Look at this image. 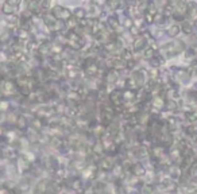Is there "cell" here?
I'll list each match as a JSON object with an SVG mask.
<instances>
[{
  "mask_svg": "<svg viewBox=\"0 0 197 194\" xmlns=\"http://www.w3.org/2000/svg\"><path fill=\"white\" fill-rule=\"evenodd\" d=\"M65 43L72 50H81L85 46V40L83 35L74 30H68V33L65 34Z\"/></svg>",
  "mask_w": 197,
  "mask_h": 194,
  "instance_id": "6da1fadb",
  "label": "cell"
},
{
  "mask_svg": "<svg viewBox=\"0 0 197 194\" xmlns=\"http://www.w3.org/2000/svg\"><path fill=\"white\" fill-rule=\"evenodd\" d=\"M146 71L145 70H138V71H134L131 74V77L127 78L126 81V85L132 89V91H138V89H141L143 85H145V74Z\"/></svg>",
  "mask_w": 197,
  "mask_h": 194,
  "instance_id": "7a4b0ae2",
  "label": "cell"
},
{
  "mask_svg": "<svg viewBox=\"0 0 197 194\" xmlns=\"http://www.w3.org/2000/svg\"><path fill=\"white\" fill-rule=\"evenodd\" d=\"M83 69H84V73L88 76V77H97V74L100 73V65L96 58H88V60L84 61V65H83Z\"/></svg>",
  "mask_w": 197,
  "mask_h": 194,
  "instance_id": "3957f363",
  "label": "cell"
},
{
  "mask_svg": "<svg viewBox=\"0 0 197 194\" xmlns=\"http://www.w3.org/2000/svg\"><path fill=\"white\" fill-rule=\"evenodd\" d=\"M115 108L114 105L111 104V105H108V104H104V105H101L100 108V119H101V123L105 125V127H108V125L112 123L114 119H115Z\"/></svg>",
  "mask_w": 197,
  "mask_h": 194,
  "instance_id": "277c9868",
  "label": "cell"
},
{
  "mask_svg": "<svg viewBox=\"0 0 197 194\" xmlns=\"http://www.w3.org/2000/svg\"><path fill=\"white\" fill-rule=\"evenodd\" d=\"M182 50H184L182 42H169L163 46L162 53L166 54V55H169V57H173V55H176V54H178Z\"/></svg>",
  "mask_w": 197,
  "mask_h": 194,
  "instance_id": "5b68a950",
  "label": "cell"
},
{
  "mask_svg": "<svg viewBox=\"0 0 197 194\" xmlns=\"http://www.w3.org/2000/svg\"><path fill=\"white\" fill-rule=\"evenodd\" d=\"M50 12L53 13V16H54L56 19H60V20H64V22H66V20H68L69 18L72 16V12L68 10V8L61 7V6L53 7Z\"/></svg>",
  "mask_w": 197,
  "mask_h": 194,
  "instance_id": "8992f818",
  "label": "cell"
},
{
  "mask_svg": "<svg viewBox=\"0 0 197 194\" xmlns=\"http://www.w3.org/2000/svg\"><path fill=\"white\" fill-rule=\"evenodd\" d=\"M19 4H20V0H6L2 7V11L6 15H12V13H15L18 11Z\"/></svg>",
  "mask_w": 197,
  "mask_h": 194,
  "instance_id": "52a82bcc",
  "label": "cell"
},
{
  "mask_svg": "<svg viewBox=\"0 0 197 194\" xmlns=\"http://www.w3.org/2000/svg\"><path fill=\"white\" fill-rule=\"evenodd\" d=\"M16 89H18L16 81H14V80H4L3 81V91H2L3 97L10 96V94H14L16 92Z\"/></svg>",
  "mask_w": 197,
  "mask_h": 194,
  "instance_id": "ba28073f",
  "label": "cell"
},
{
  "mask_svg": "<svg viewBox=\"0 0 197 194\" xmlns=\"http://www.w3.org/2000/svg\"><path fill=\"white\" fill-rule=\"evenodd\" d=\"M109 102L114 105V108H122L123 105V91L115 89L109 94Z\"/></svg>",
  "mask_w": 197,
  "mask_h": 194,
  "instance_id": "9c48e42d",
  "label": "cell"
},
{
  "mask_svg": "<svg viewBox=\"0 0 197 194\" xmlns=\"http://www.w3.org/2000/svg\"><path fill=\"white\" fill-rule=\"evenodd\" d=\"M83 96L78 93V91H76V89H73V91H69L68 94H66V101H68V104H70L72 107H76L78 105L80 102L83 101Z\"/></svg>",
  "mask_w": 197,
  "mask_h": 194,
  "instance_id": "30bf717a",
  "label": "cell"
},
{
  "mask_svg": "<svg viewBox=\"0 0 197 194\" xmlns=\"http://www.w3.org/2000/svg\"><path fill=\"white\" fill-rule=\"evenodd\" d=\"M97 167H98V170H100V171H105V173H108V171L112 170L114 163H112V160H111L109 156H104V158H101V159L97 160Z\"/></svg>",
  "mask_w": 197,
  "mask_h": 194,
  "instance_id": "8fae6325",
  "label": "cell"
},
{
  "mask_svg": "<svg viewBox=\"0 0 197 194\" xmlns=\"http://www.w3.org/2000/svg\"><path fill=\"white\" fill-rule=\"evenodd\" d=\"M151 105H153V108H155L157 111H162V109H165V105H166V98L163 97V94H155V96L151 98Z\"/></svg>",
  "mask_w": 197,
  "mask_h": 194,
  "instance_id": "7c38bea8",
  "label": "cell"
},
{
  "mask_svg": "<svg viewBox=\"0 0 197 194\" xmlns=\"http://www.w3.org/2000/svg\"><path fill=\"white\" fill-rule=\"evenodd\" d=\"M120 73H119V70L118 69H109L108 71H107V74H105V77H104V80H105V84L107 85H114V84H116L119 81V76Z\"/></svg>",
  "mask_w": 197,
  "mask_h": 194,
  "instance_id": "4fadbf2b",
  "label": "cell"
},
{
  "mask_svg": "<svg viewBox=\"0 0 197 194\" xmlns=\"http://www.w3.org/2000/svg\"><path fill=\"white\" fill-rule=\"evenodd\" d=\"M130 170H131V173H132V175L134 177H143V175L146 174V169H145V166H143L142 163H134L131 167H130Z\"/></svg>",
  "mask_w": 197,
  "mask_h": 194,
  "instance_id": "5bb4252c",
  "label": "cell"
},
{
  "mask_svg": "<svg viewBox=\"0 0 197 194\" xmlns=\"http://www.w3.org/2000/svg\"><path fill=\"white\" fill-rule=\"evenodd\" d=\"M146 43H147V39L143 37V35H138V37L135 38V40H134V43H132L134 51H141L142 49L146 46Z\"/></svg>",
  "mask_w": 197,
  "mask_h": 194,
  "instance_id": "9a60e30c",
  "label": "cell"
},
{
  "mask_svg": "<svg viewBox=\"0 0 197 194\" xmlns=\"http://www.w3.org/2000/svg\"><path fill=\"white\" fill-rule=\"evenodd\" d=\"M107 27L111 30V31H119L120 29V22L118 20V18L116 16H109L108 20H107Z\"/></svg>",
  "mask_w": 197,
  "mask_h": 194,
  "instance_id": "2e32d148",
  "label": "cell"
},
{
  "mask_svg": "<svg viewBox=\"0 0 197 194\" xmlns=\"http://www.w3.org/2000/svg\"><path fill=\"white\" fill-rule=\"evenodd\" d=\"M136 97V91H132V89H126V91H123V101H128L131 102L135 100Z\"/></svg>",
  "mask_w": 197,
  "mask_h": 194,
  "instance_id": "e0dca14e",
  "label": "cell"
},
{
  "mask_svg": "<svg viewBox=\"0 0 197 194\" xmlns=\"http://www.w3.org/2000/svg\"><path fill=\"white\" fill-rule=\"evenodd\" d=\"M15 127L18 129H22V131L27 128V120H26L24 116H18V119L15 121Z\"/></svg>",
  "mask_w": 197,
  "mask_h": 194,
  "instance_id": "ac0fdd59",
  "label": "cell"
},
{
  "mask_svg": "<svg viewBox=\"0 0 197 194\" xmlns=\"http://www.w3.org/2000/svg\"><path fill=\"white\" fill-rule=\"evenodd\" d=\"M69 186L73 189V190H83V183H81V179L80 178H72L70 179V183H69Z\"/></svg>",
  "mask_w": 197,
  "mask_h": 194,
  "instance_id": "d6986e66",
  "label": "cell"
},
{
  "mask_svg": "<svg viewBox=\"0 0 197 194\" xmlns=\"http://www.w3.org/2000/svg\"><path fill=\"white\" fill-rule=\"evenodd\" d=\"M181 29H182V31H184V33H185L186 35H190L192 33H193V24H190L189 20H185V19H184Z\"/></svg>",
  "mask_w": 197,
  "mask_h": 194,
  "instance_id": "ffe728a7",
  "label": "cell"
},
{
  "mask_svg": "<svg viewBox=\"0 0 197 194\" xmlns=\"http://www.w3.org/2000/svg\"><path fill=\"white\" fill-rule=\"evenodd\" d=\"M124 0H109L108 2V6L112 11H116V10H120V7L123 6Z\"/></svg>",
  "mask_w": 197,
  "mask_h": 194,
  "instance_id": "44dd1931",
  "label": "cell"
},
{
  "mask_svg": "<svg viewBox=\"0 0 197 194\" xmlns=\"http://www.w3.org/2000/svg\"><path fill=\"white\" fill-rule=\"evenodd\" d=\"M165 22H166V16L163 15V12L161 11V12H157L155 15H154V23L155 24H165Z\"/></svg>",
  "mask_w": 197,
  "mask_h": 194,
  "instance_id": "7402d4cb",
  "label": "cell"
},
{
  "mask_svg": "<svg viewBox=\"0 0 197 194\" xmlns=\"http://www.w3.org/2000/svg\"><path fill=\"white\" fill-rule=\"evenodd\" d=\"M185 117L190 123H196L197 121V109H190L185 112Z\"/></svg>",
  "mask_w": 197,
  "mask_h": 194,
  "instance_id": "603a6c76",
  "label": "cell"
},
{
  "mask_svg": "<svg viewBox=\"0 0 197 194\" xmlns=\"http://www.w3.org/2000/svg\"><path fill=\"white\" fill-rule=\"evenodd\" d=\"M73 16L77 18L78 20H83L87 18V11L84 10V8H76V10L73 11Z\"/></svg>",
  "mask_w": 197,
  "mask_h": 194,
  "instance_id": "cb8c5ba5",
  "label": "cell"
},
{
  "mask_svg": "<svg viewBox=\"0 0 197 194\" xmlns=\"http://www.w3.org/2000/svg\"><path fill=\"white\" fill-rule=\"evenodd\" d=\"M165 108H166V109H169V111H176L177 108H178V104L176 102V100H173V98H168Z\"/></svg>",
  "mask_w": 197,
  "mask_h": 194,
  "instance_id": "d4e9b609",
  "label": "cell"
},
{
  "mask_svg": "<svg viewBox=\"0 0 197 194\" xmlns=\"http://www.w3.org/2000/svg\"><path fill=\"white\" fill-rule=\"evenodd\" d=\"M120 57L127 62L130 60H132V51L130 50V49H124V50H122V53H120Z\"/></svg>",
  "mask_w": 197,
  "mask_h": 194,
  "instance_id": "484cf974",
  "label": "cell"
},
{
  "mask_svg": "<svg viewBox=\"0 0 197 194\" xmlns=\"http://www.w3.org/2000/svg\"><path fill=\"white\" fill-rule=\"evenodd\" d=\"M154 55H155V49L153 46H150L149 49H146L145 54H143V58H145V60H151Z\"/></svg>",
  "mask_w": 197,
  "mask_h": 194,
  "instance_id": "4316f807",
  "label": "cell"
},
{
  "mask_svg": "<svg viewBox=\"0 0 197 194\" xmlns=\"http://www.w3.org/2000/svg\"><path fill=\"white\" fill-rule=\"evenodd\" d=\"M12 38V34L10 33V31H4V33L0 35V42L2 43H8Z\"/></svg>",
  "mask_w": 197,
  "mask_h": 194,
  "instance_id": "83f0119b",
  "label": "cell"
},
{
  "mask_svg": "<svg viewBox=\"0 0 197 194\" xmlns=\"http://www.w3.org/2000/svg\"><path fill=\"white\" fill-rule=\"evenodd\" d=\"M8 108H10V100L2 98V100H0V112H7Z\"/></svg>",
  "mask_w": 197,
  "mask_h": 194,
  "instance_id": "f1b7e54d",
  "label": "cell"
},
{
  "mask_svg": "<svg viewBox=\"0 0 197 194\" xmlns=\"http://www.w3.org/2000/svg\"><path fill=\"white\" fill-rule=\"evenodd\" d=\"M50 185V182L49 181H42L41 183H38V187H37V191L38 193H42V191H46V190H49L47 189V186Z\"/></svg>",
  "mask_w": 197,
  "mask_h": 194,
  "instance_id": "f546056e",
  "label": "cell"
},
{
  "mask_svg": "<svg viewBox=\"0 0 197 194\" xmlns=\"http://www.w3.org/2000/svg\"><path fill=\"white\" fill-rule=\"evenodd\" d=\"M168 34L170 35V37H177L178 34H180V27H178L177 24H174V26H172L169 29V31H168Z\"/></svg>",
  "mask_w": 197,
  "mask_h": 194,
  "instance_id": "4dcf8cb0",
  "label": "cell"
},
{
  "mask_svg": "<svg viewBox=\"0 0 197 194\" xmlns=\"http://www.w3.org/2000/svg\"><path fill=\"white\" fill-rule=\"evenodd\" d=\"M186 71L189 74H194V73H197V61H193L192 64L189 65V67L186 69Z\"/></svg>",
  "mask_w": 197,
  "mask_h": 194,
  "instance_id": "1f68e13d",
  "label": "cell"
},
{
  "mask_svg": "<svg viewBox=\"0 0 197 194\" xmlns=\"http://www.w3.org/2000/svg\"><path fill=\"white\" fill-rule=\"evenodd\" d=\"M150 61V65H151V67H155V69H158V67L161 66V61H159V58H157L155 55L151 58V60H149Z\"/></svg>",
  "mask_w": 197,
  "mask_h": 194,
  "instance_id": "d6a6232c",
  "label": "cell"
},
{
  "mask_svg": "<svg viewBox=\"0 0 197 194\" xmlns=\"http://www.w3.org/2000/svg\"><path fill=\"white\" fill-rule=\"evenodd\" d=\"M196 193H197V189H196Z\"/></svg>",
  "mask_w": 197,
  "mask_h": 194,
  "instance_id": "836d02e7",
  "label": "cell"
},
{
  "mask_svg": "<svg viewBox=\"0 0 197 194\" xmlns=\"http://www.w3.org/2000/svg\"><path fill=\"white\" fill-rule=\"evenodd\" d=\"M0 10H2V7H0Z\"/></svg>",
  "mask_w": 197,
  "mask_h": 194,
  "instance_id": "e575fe53",
  "label": "cell"
},
{
  "mask_svg": "<svg viewBox=\"0 0 197 194\" xmlns=\"http://www.w3.org/2000/svg\"><path fill=\"white\" fill-rule=\"evenodd\" d=\"M107 2H109V0H107Z\"/></svg>",
  "mask_w": 197,
  "mask_h": 194,
  "instance_id": "d590c367",
  "label": "cell"
}]
</instances>
